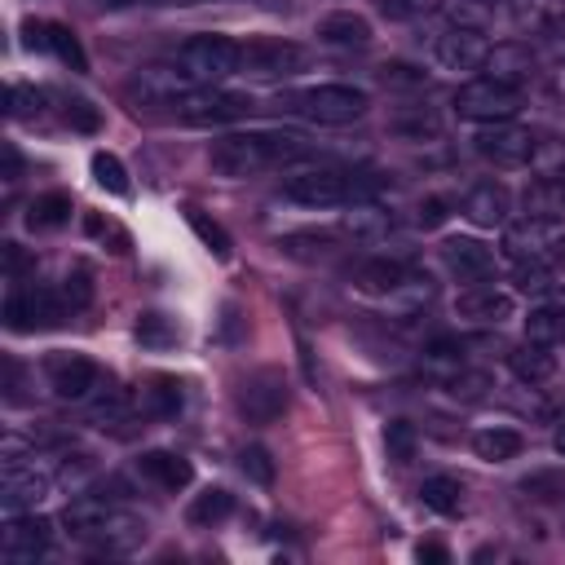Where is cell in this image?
Masks as SVG:
<instances>
[{
	"instance_id": "cell-1",
	"label": "cell",
	"mask_w": 565,
	"mask_h": 565,
	"mask_svg": "<svg viewBox=\"0 0 565 565\" xmlns=\"http://www.w3.org/2000/svg\"><path fill=\"white\" fill-rule=\"evenodd\" d=\"M300 154H305V146L291 132H230V137H221L212 146L207 163H212L216 177L243 181V177H252L260 168H274L282 159H300Z\"/></svg>"
},
{
	"instance_id": "cell-2",
	"label": "cell",
	"mask_w": 565,
	"mask_h": 565,
	"mask_svg": "<svg viewBox=\"0 0 565 565\" xmlns=\"http://www.w3.org/2000/svg\"><path fill=\"white\" fill-rule=\"evenodd\" d=\"M380 190V181H371L366 172H340V168H309L287 177L282 194L291 203L305 207H340V203H366Z\"/></svg>"
},
{
	"instance_id": "cell-3",
	"label": "cell",
	"mask_w": 565,
	"mask_h": 565,
	"mask_svg": "<svg viewBox=\"0 0 565 565\" xmlns=\"http://www.w3.org/2000/svg\"><path fill=\"white\" fill-rule=\"evenodd\" d=\"M62 521H66V530L75 539L97 543L106 552H124V547H132L141 539V521L119 512V508H110L106 499H75V503H66Z\"/></svg>"
},
{
	"instance_id": "cell-4",
	"label": "cell",
	"mask_w": 565,
	"mask_h": 565,
	"mask_svg": "<svg viewBox=\"0 0 565 565\" xmlns=\"http://www.w3.org/2000/svg\"><path fill=\"white\" fill-rule=\"evenodd\" d=\"M366 106H371L366 93L353 84H313V88L291 93V110L313 124H353L366 115Z\"/></svg>"
},
{
	"instance_id": "cell-5",
	"label": "cell",
	"mask_w": 565,
	"mask_h": 565,
	"mask_svg": "<svg viewBox=\"0 0 565 565\" xmlns=\"http://www.w3.org/2000/svg\"><path fill=\"white\" fill-rule=\"evenodd\" d=\"M177 119L190 124V128H216V124H234L252 110V97L243 93H225V88H212V84H199L190 93H181L172 102Z\"/></svg>"
},
{
	"instance_id": "cell-6",
	"label": "cell",
	"mask_w": 565,
	"mask_h": 565,
	"mask_svg": "<svg viewBox=\"0 0 565 565\" xmlns=\"http://www.w3.org/2000/svg\"><path fill=\"white\" fill-rule=\"evenodd\" d=\"M455 110H459L463 119H472V124H503V119H516V110H521V88H508V84L481 75V79L459 84Z\"/></svg>"
},
{
	"instance_id": "cell-7",
	"label": "cell",
	"mask_w": 565,
	"mask_h": 565,
	"mask_svg": "<svg viewBox=\"0 0 565 565\" xmlns=\"http://www.w3.org/2000/svg\"><path fill=\"white\" fill-rule=\"evenodd\" d=\"M238 66H243V44H234L230 35H194L181 44V71H190V79L199 84H216Z\"/></svg>"
},
{
	"instance_id": "cell-8",
	"label": "cell",
	"mask_w": 565,
	"mask_h": 565,
	"mask_svg": "<svg viewBox=\"0 0 565 565\" xmlns=\"http://www.w3.org/2000/svg\"><path fill=\"white\" fill-rule=\"evenodd\" d=\"M472 150H477L481 159H490L494 168H525L530 154H534V137H530V128H516L512 119H503V124H481V128L472 132Z\"/></svg>"
},
{
	"instance_id": "cell-9",
	"label": "cell",
	"mask_w": 565,
	"mask_h": 565,
	"mask_svg": "<svg viewBox=\"0 0 565 565\" xmlns=\"http://www.w3.org/2000/svg\"><path fill=\"white\" fill-rule=\"evenodd\" d=\"M62 318H66L62 291L26 287V291H18V296L4 300V322H9V331H44V327H57Z\"/></svg>"
},
{
	"instance_id": "cell-10",
	"label": "cell",
	"mask_w": 565,
	"mask_h": 565,
	"mask_svg": "<svg viewBox=\"0 0 565 565\" xmlns=\"http://www.w3.org/2000/svg\"><path fill=\"white\" fill-rule=\"evenodd\" d=\"M490 44L481 40L477 26H446L437 40H433V62L441 71H481Z\"/></svg>"
},
{
	"instance_id": "cell-11",
	"label": "cell",
	"mask_w": 565,
	"mask_h": 565,
	"mask_svg": "<svg viewBox=\"0 0 565 565\" xmlns=\"http://www.w3.org/2000/svg\"><path fill=\"white\" fill-rule=\"evenodd\" d=\"M238 411L252 424H274L287 411V384L278 371H256L243 388H238Z\"/></svg>"
},
{
	"instance_id": "cell-12",
	"label": "cell",
	"mask_w": 565,
	"mask_h": 565,
	"mask_svg": "<svg viewBox=\"0 0 565 565\" xmlns=\"http://www.w3.org/2000/svg\"><path fill=\"white\" fill-rule=\"evenodd\" d=\"M305 62V53L287 40H252L243 44V66L247 75H260V79H278V75H296Z\"/></svg>"
},
{
	"instance_id": "cell-13",
	"label": "cell",
	"mask_w": 565,
	"mask_h": 565,
	"mask_svg": "<svg viewBox=\"0 0 565 565\" xmlns=\"http://www.w3.org/2000/svg\"><path fill=\"white\" fill-rule=\"evenodd\" d=\"M44 375H49V388L57 397H66V402L88 397L93 384H97V366L88 358H79V353H49L44 358Z\"/></svg>"
},
{
	"instance_id": "cell-14",
	"label": "cell",
	"mask_w": 565,
	"mask_h": 565,
	"mask_svg": "<svg viewBox=\"0 0 565 565\" xmlns=\"http://www.w3.org/2000/svg\"><path fill=\"white\" fill-rule=\"evenodd\" d=\"M441 260L459 282H486L494 274V252L481 238H446L441 243Z\"/></svg>"
},
{
	"instance_id": "cell-15",
	"label": "cell",
	"mask_w": 565,
	"mask_h": 565,
	"mask_svg": "<svg viewBox=\"0 0 565 565\" xmlns=\"http://www.w3.org/2000/svg\"><path fill=\"white\" fill-rule=\"evenodd\" d=\"M455 313L468 318V322H481V327H499V322L512 318V296L499 291V287L468 282V287L455 296Z\"/></svg>"
},
{
	"instance_id": "cell-16",
	"label": "cell",
	"mask_w": 565,
	"mask_h": 565,
	"mask_svg": "<svg viewBox=\"0 0 565 565\" xmlns=\"http://www.w3.org/2000/svg\"><path fill=\"white\" fill-rule=\"evenodd\" d=\"M194 88V79H190V71H177V66H146V71H137V79L128 84V93L132 97H141V102H150V106H172L181 93H190Z\"/></svg>"
},
{
	"instance_id": "cell-17",
	"label": "cell",
	"mask_w": 565,
	"mask_h": 565,
	"mask_svg": "<svg viewBox=\"0 0 565 565\" xmlns=\"http://www.w3.org/2000/svg\"><path fill=\"white\" fill-rule=\"evenodd\" d=\"M552 230L547 221H534V216H521V221H508L503 225V256L525 265V260H547V247H552Z\"/></svg>"
},
{
	"instance_id": "cell-18",
	"label": "cell",
	"mask_w": 565,
	"mask_h": 565,
	"mask_svg": "<svg viewBox=\"0 0 565 565\" xmlns=\"http://www.w3.org/2000/svg\"><path fill=\"white\" fill-rule=\"evenodd\" d=\"M0 547H4V561H13V565L35 561L49 547V521L35 516V512L31 516H9V525L0 534Z\"/></svg>"
},
{
	"instance_id": "cell-19",
	"label": "cell",
	"mask_w": 565,
	"mask_h": 565,
	"mask_svg": "<svg viewBox=\"0 0 565 565\" xmlns=\"http://www.w3.org/2000/svg\"><path fill=\"white\" fill-rule=\"evenodd\" d=\"M534 53H530V44H516V40H503V44H490V53H486V62H481V71L490 75V79H499V84H508V88H521L530 75H534Z\"/></svg>"
},
{
	"instance_id": "cell-20",
	"label": "cell",
	"mask_w": 565,
	"mask_h": 565,
	"mask_svg": "<svg viewBox=\"0 0 565 565\" xmlns=\"http://www.w3.org/2000/svg\"><path fill=\"white\" fill-rule=\"evenodd\" d=\"M508 212H512V194L503 181H481L468 190L463 199V216L481 230H494V225H508Z\"/></svg>"
},
{
	"instance_id": "cell-21",
	"label": "cell",
	"mask_w": 565,
	"mask_h": 565,
	"mask_svg": "<svg viewBox=\"0 0 565 565\" xmlns=\"http://www.w3.org/2000/svg\"><path fill=\"white\" fill-rule=\"evenodd\" d=\"M49 490V477H40L35 468H18V459H9L4 468V481H0V503L9 516H18L22 508H35Z\"/></svg>"
},
{
	"instance_id": "cell-22",
	"label": "cell",
	"mask_w": 565,
	"mask_h": 565,
	"mask_svg": "<svg viewBox=\"0 0 565 565\" xmlns=\"http://www.w3.org/2000/svg\"><path fill=\"white\" fill-rule=\"evenodd\" d=\"M521 212L534 221H565V177H539L521 190Z\"/></svg>"
},
{
	"instance_id": "cell-23",
	"label": "cell",
	"mask_w": 565,
	"mask_h": 565,
	"mask_svg": "<svg viewBox=\"0 0 565 565\" xmlns=\"http://www.w3.org/2000/svg\"><path fill=\"white\" fill-rule=\"evenodd\" d=\"M322 44L331 49H362L371 44V22L362 13H349V9H335L327 18H318V31H313Z\"/></svg>"
},
{
	"instance_id": "cell-24",
	"label": "cell",
	"mask_w": 565,
	"mask_h": 565,
	"mask_svg": "<svg viewBox=\"0 0 565 565\" xmlns=\"http://www.w3.org/2000/svg\"><path fill=\"white\" fill-rule=\"evenodd\" d=\"M137 468H141V477L154 481L159 490H185V486L194 481L190 459H181V455H172V450H146V455L137 459Z\"/></svg>"
},
{
	"instance_id": "cell-25",
	"label": "cell",
	"mask_w": 565,
	"mask_h": 565,
	"mask_svg": "<svg viewBox=\"0 0 565 565\" xmlns=\"http://www.w3.org/2000/svg\"><path fill=\"white\" fill-rule=\"evenodd\" d=\"M508 4H512V22L530 35H547L565 26V0H508Z\"/></svg>"
},
{
	"instance_id": "cell-26",
	"label": "cell",
	"mask_w": 565,
	"mask_h": 565,
	"mask_svg": "<svg viewBox=\"0 0 565 565\" xmlns=\"http://www.w3.org/2000/svg\"><path fill=\"white\" fill-rule=\"evenodd\" d=\"M508 366H512V375H516L521 384H543V380L556 375V358L547 353V344H534V340L516 344V349L508 353Z\"/></svg>"
},
{
	"instance_id": "cell-27",
	"label": "cell",
	"mask_w": 565,
	"mask_h": 565,
	"mask_svg": "<svg viewBox=\"0 0 565 565\" xmlns=\"http://www.w3.org/2000/svg\"><path fill=\"white\" fill-rule=\"evenodd\" d=\"M406 278V265L402 260H388V256H375V260H362L358 265V287L366 296H393Z\"/></svg>"
},
{
	"instance_id": "cell-28",
	"label": "cell",
	"mask_w": 565,
	"mask_h": 565,
	"mask_svg": "<svg viewBox=\"0 0 565 565\" xmlns=\"http://www.w3.org/2000/svg\"><path fill=\"white\" fill-rule=\"evenodd\" d=\"M181 411V384L168 380V375H154L146 388H141V415H154V419H172Z\"/></svg>"
},
{
	"instance_id": "cell-29",
	"label": "cell",
	"mask_w": 565,
	"mask_h": 565,
	"mask_svg": "<svg viewBox=\"0 0 565 565\" xmlns=\"http://www.w3.org/2000/svg\"><path fill=\"white\" fill-rule=\"evenodd\" d=\"M472 450H477V459H486V463L516 459V455H521V433H516V428H481V433L472 437Z\"/></svg>"
},
{
	"instance_id": "cell-30",
	"label": "cell",
	"mask_w": 565,
	"mask_h": 565,
	"mask_svg": "<svg viewBox=\"0 0 565 565\" xmlns=\"http://www.w3.org/2000/svg\"><path fill=\"white\" fill-rule=\"evenodd\" d=\"M525 340H534V344H561L565 340V305H539V309H530V318H525Z\"/></svg>"
},
{
	"instance_id": "cell-31",
	"label": "cell",
	"mask_w": 565,
	"mask_h": 565,
	"mask_svg": "<svg viewBox=\"0 0 565 565\" xmlns=\"http://www.w3.org/2000/svg\"><path fill=\"white\" fill-rule=\"evenodd\" d=\"M66 221H71V194H62V190H49V194L31 199V207H26L31 230H57Z\"/></svg>"
},
{
	"instance_id": "cell-32",
	"label": "cell",
	"mask_w": 565,
	"mask_h": 565,
	"mask_svg": "<svg viewBox=\"0 0 565 565\" xmlns=\"http://www.w3.org/2000/svg\"><path fill=\"white\" fill-rule=\"evenodd\" d=\"M44 49L57 53V62H66L71 71H88V57H84V49H79V40H75L71 26H62V22H44Z\"/></svg>"
},
{
	"instance_id": "cell-33",
	"label": "cell",
	"mask_w": 565,
	"mask_h": 565,
	"mask_svg": "<svg viewBox=\"0 0 565 565\" xmlns=\"http://www.w3.org/2000/svg\"><path fill=\"white\" fill-rule=\"evenodd\" d=\"M419 499L433 508V512H459V503H463V486L455 481V477H424V486H419Z\"/></svg>"
},
{
	"instance_id": "cell-34",
	"label": "cell",
	"mask_w": 565,
	"mask_h": 565,
	"mask_svg": "<svg viewBox=\"0 0 565 565\" xmlns=\"http://www.w3.org/2000/svg\"><path fill=\"white\" fill-rule=\"evenodd\" d=\"M234 512V494L230 490H203V494H194V503H190V525H216V521H225Z\"/></svg>"
},
{
	"instance_id": "cell-35",
	"label": "cell",
	"mask_w": 565,
	"mask_h": 565,
	"mask_svg": "<svg viewBox=\"0 0 565 565\" xmlns=\"http://www.w3.org/2000/svg\"><path fill=\"white\" fill-rule=\"evenodd\" d=\"M93 181H97L106 194H119V199H128V194H132L124 163H119L115 154H106V150H97V154H93Z\"/></svg>"
},
{
	"instance_id": "cell-36",
	"label": "cell",
	"mask_w": 565,
	"mask_h": 565,
	"mask_svg": "<svg viewBox=\"0 0 565 565\" xmlns=\"http://www.w3.org/2000/svg\"><path fill=\"white\" fill-rule=\"evenodd\" d=\"M530 168H534V177H565V141L561 137H534Z\"/></svg>"
},
{
	"instance_id": "cell-37",
	"label": "cell",
	"mask_w": 565,
	"mask_h": 565,
	"mask_svg": "<svg viewBox=\"0 0 565 565\" xmlns=\"http://www.w3.org/2000/svg\"><path fill=\"white\" fill-rule=\"evenodd\" d=\"M185 221H190V230H194V234L203 238V247H207L212 256H221V260L230 256V234H225V230H221L216 221H207V216H203L199 207H190V212H185Z\"/></svg>"
},
{
	"instance_id": "cell-38",
	"label": "cell",
	"mask_w": 565,
	"mask_h": 565,
	"mask_svg": "<svg viewBox=\"0 0 565 565\" xmlns=\"http://www.w3.org/2000/svg\"><path fill=\"white\" fill-rule=\"evenodd\" d=\"M384 446H388V459L393 463H411L415 459V428L406 419H393L384 428Z\"/></svg>"
},
{
	"instance_id": "cell-39",
	"label": "cell",
	"mask_w": 565,
	"mask_h": 565,
	"mask_svg": "<svg viewBox=\"0 0 565 565\" xmlns=\"http://www.w3.org/2000/svg\"><path fill=\"white\" fill-rule=\"evenodd\" d=\"M238 463H243V477H247V481H256V486H269V481H274V459H269L265 446H247V450L238 455Z\"/></svg>"
},
{
	"instance_id": "cell-40",
	"label": "cell",
	"mask_w": 565,
	"mask_h": 565,
	"mask_svg": "<svg viewBox=\"0 0 565 565\" xmlns=\"http://www.w3.org/2000/svg\"><path fill=\"white\" fill-rule=\"evenodd\" d=\"M552 287V269L543 265V260H525V265H516V291H525V296H543Z\"/></svg>"
},
{
	"instance_id": "cell-41",
	"label": "cell",
	"mask_w": 565,
	"mask_h": 565,
	"mask_svg": "<svg viewBox=\"0 0 565 565\" xmlns=\"http://www.w3.org/2000/svg\"><path fill=\"white\" fill-rule=\"evenodd\" d=\"M137 340H141V344H172L177 331H172V322H168L163 313H141V318H137Z\"/></svg>"
},
{
	"instance_id": "cell-42",
	"label": "cell",
	"mask_w": 565,
	"mask_h": 565,
	"mask_svg": "<svg viewBox=\"0 0 565 565\" xmlns=\"http://www.w3.org/2000/svg\"><path fill=\"white\" fill-rule=\"evenodd\" d=\"M486 388H490V375H486V371H459V375L450 380V393H455L459 402H481Z\"/></svg>"
},
{
	"instance_id": "cell-43",
	"label": "cell",
	"mask_w": 565,
	"mask_h": 565,
	"mask_svg": "<svg viewBox=\"0 0 565 565\" xmlns=\"http://www.w3.org/2000/svg\"><path fill=\"white\" fill-rule=\"evenodd\" d=\"M384 225H388V221H384V212H375V207H366V203H362V207H353V212L344 216V230H349V234H380Z\"/></svg>"
},
{
	"instance_id": "cell-44",
	"label": "cell",
	"mask_w": 565,
	"mask_h": 565,
	"mask_svg": "<svg viewBox=\"0 0 565 565\" xmlns=\"http://www.w3.org/2000/svg\"><path fill=\"white\" fill-rule=\"evenodd\" d=\"M62 300H66L71 309H84V305L93 300V282H88V274H84V269H75V274H66V278H62Z\"/></svg>"
},
{
	"instance_id": "cell-45",
	"label": "cell",
	"mask_w": 565,
	"mask_h": 565,
	"mask_svg": "<svg viewBox=\"0 0 565 565\" xmlns=\"http://www.w3.org/2000/svg\"><path fill=\"white\" fill-rule=\"evenodd\" d=\"M441 13H446L450 26H477V31H481V22H486V9H472V4H463V0H446Z\"/></svg>"
},
{
	"instance_id": "cell-46",
	"label": "cell",
	"mask_w": 565,
	"mask_h": 565,
	"mask_svg": "<svg viewBox=\"0 0 565 565\" xmlns=\"http://www.w3.org/2000/svg\"><path fill=\"white\" fill-rule=\"evenodd\" d=\"M40 102H44V97H40L35 88H26V84H9V115H13V119L40 110Z\"/></svg>"
},
{
	"instance_id": "cell-47",
	"label": "cell",
	"mask_w": 565,
	"mask_h": 565,
	"mask_svg": "<svg viewBox=\"0 0 565 565\" xmlns=\"http://www.w3.org/2000/svg\"><path fill=\"white\" fill-rule=\"evenodd\" d=\"M66 124H71V128H79V132H97V124H102V119H97V110H93L88 102H79V97H75V102H66Z\"/></svg>"
},
{
	"instance_id": "cell-48",
	"label": "cell",
	"mask_w": 565,
	"mask_h": 565,
	"mask_svg": "<svg viewBox=\"0 0 565 565\" xmlns=\"http://www.w3.org/2000/svg\"><path fill=\"white\" fill-rule=\"evenodd\" d=\"M543 93H547V102H552L556 110H565V62H561L556 71H547V79H543Z\"/></svg>"
},
{
	"instance_id": "cell-49",
	"label": "cell",
	"mask_w": 565,
	"mask_h": 565,
	"mask_svg": "<svg viewBox=\"0 0 565 565\" xmlns=\"http://www.w3.org/2000/svg\"><path fill=\"white\" fill-rule=\"evenodd\" d=\"M380 9H384L388 18H415V13L428 9V0H380Z\"/></svg>"
},
{
	"instance_id": "cell-50",
	"label": "cell",
	"mask_w": 565,
	"mask_h": 565,
	"mask_svg": "<svg viewBox=\"0 0 565 565\" xmlns=\"http://www.w3.org/2000/svg\"><path fill=\"white\" fill-rule=\"evenodd\" d=\"M26 265H31V260H26V252H22L18 243H4V274H9V278H18Z\"/></svg>"
},
{
	"instance_id": "cell-51",
	"label": "cell",
	"mask_w": 565,
	"mask_h": 565,
	"mask_svg": "<svg viewBox=\"0 0 565 565\" xmlns=\"http://www.w3.org/2000/svg\"><path fill=\"white\" fill-rule=\"evenodd\" d=\"M446 221V203L441 199H424L419 203V225H441Z\"/></svg>"
},
{
	"instance_id": "cell-52",
	"label": "cell",
	"mask_w": 565,
	"mask_h": 565,
	"mask_svg": "<svg viewBox=\"0 0 565 565\" xmlns=\"http://www.w3.org/2000/svg\"><path fill=\"white\" fill-rule=\"evenodd\" d=\"M384 84H424V75L411 66H384Z\"/></svg>"
},
{
	"instance_id": "cell-53",
	"label": "cell",
	"mask_w": 565,
	"mask_h": 565,
	"mask_svg": "<svg viewBox=\"0 0 565 565\" xmlns=\"http://www.w3.org/2000/svg\"><path fill=\"white\" fill-rule=\"evenodd\" d=\"M547 265H552L556 274H565V234L552 238V247H547Z\"/></svg>"
},
{
	"instance_id": "cell-54",
	"label": "cell",
	"mask_w": 565,
	"mask_h": 565,
	"mask_svg": "<svg viewBox=\"0 0 565 565\" xmlns=\"http://www.w3.org/2000/svg\"><path fill=\"white\" fill-rule=\"evenodd\" d=\"M18 177H22V159H18V150H13V146H4V181L13 185Z\"/></svg>"
},
{
	"instance_id": "cell-55",
	"label": "cell",
	"mask_w": 565,
	"mask_h": 565,
	"mask_svg": "<svg viewBox=\"0 0 565 565\" xmlns=\"http://www.w3.org/2000/svg\"><path fill=\"white\" fill-rule=\"evenodd\" d=\"M419 561H446V547H437V543H419Z\"/></svg>"
},
{
	"instance_id": "cell-56",
	"label": "cell",
	"mask_w": 565,
	"mask_h": 565,
	"mask_svg": "<svg viewBox=\"0 0 565 565\" xmlns=\"http://www.w3.org/2000/svg\"><path fill=\"white\" fill-rule=\"evenodd\" d=\"M552 446H556V455H561V459H565V419H561V424H556V433H552Z\"/></svg>"
},
{
	"instance_id": "cell-57",
	"label": "cell",
	"mask_w": 565,
	"mask_h": 565,
	"mask_svg": "<svg viewBox=\"0 0 565 565\" xmlns=\"http://www.w3.org/2000/svg\"><path fill=\"white\" fill-rule=\"evenodd\" d=\"M102 4H110V9H128V4H154V0H102Z\"/></svg>"
},
{
	"instance_id": "cell-58",
	"label": "cell",
	"mask_w": 565,
	"mask_h": 565,
	"mask_svg": "<svg viewBox=\"0 0 565 565\" xmlns=\"http://www.w3.org/2000/svg\"><path fill=\"white\" fill-rule=\"evenodd\" d=\"M486 4H494V0H486Z\"/></svg>"
}]
</instances>
